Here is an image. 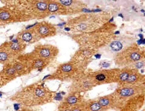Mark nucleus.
Listing matches in <instances>:
<instances>
[{
  "mask_svg": "<svg viewBox=\"0 0 145 111\" xmlns=\"http://www.w3.org/2000/svg\"><path fill=\"white\" fill-rule=\"evenodd\" d=\"M142 55L137 46H131L118 54L115 62L118 66L126 67L139 61L142 59Z\"/></svg>",
  "mask_w": 145,
  "mask_h": 111,
  "instance_id": "obj_5",
  "label": "nucleus"
},
{
  "mask_svg": "<svg viewBox=\"0 0 145 111\" xmlns=\"http://www.w3.org/2000/svg\"><path fill=\"white\" fill-rule=\"evenodd\" d=\"M133 69H129L128 67H125L121 70L120 75L118 77V81L120 84H122V83L125 82L126 80L128 78L129 76L131 74V73L133 72Z\"/></svg>",
  "mask_w": 145,
  "mask_h": 111,
  "instance_id": "obj_18",
  "label": "nucleus"
},
{
  "mask_svg": "<svg viewBox=\"0 0 145 111\" xmlns=\"http://www.w3.org/2000/svg\"><path fill=\"white\" fill-rule=\"evenodd\" d=\"M48 10L50 14L58 15L71 14L69 9L63 5L60 1H48Z\"/></svg>",
  "mask_w": 145,
  "mask_h": 111,
  "instance_id": "obj_16",
  "label": "nucleus"
},
{
  "mask_svg": "<svg viewBox=\"0 0 145 111\" xmlns=\"http://www.w3.org/2000/svg\"><path fill=\"white\" fill-rule=\"evenodd\" d=\"M94 87H95V84L87 73L74 80L72 82L70 90L71 92L80 93L89 91Z\"/></svg>",
  "mask_w": 145,
  "mask_h": 111,
  "instance_id": "obj_9",
  "label": "nucleus"
},
{
  "mask_svg": "<svg viewBox=\"0 0 145 111\" xmlns=\"http://www.w3.org/2000/svg\"><path fill=\"white\" fill-rule=\"evenodd\" d=\"M144 102V94L133 97L127 100L120 111H138L143 105Z\"/></svg>",
  "mask_w": 145,
  "mask_h": 111,
  "instance_id": "obj_11",
  "label": "nucleus"
},
{
  "mask_svg": "<svg viewBox=\"0 0 145 111\" xmlns=\"http://www.w3.org/2000/svg\"><path fill=\"white\" fill-rule=\"evenodd\" d=\"M33 57V62H32V69H43L47 66L48 64L50 63V61H49L48 60H45L41 59H38L32 55Z\"/></svg>",
  "mask_w": 145,
  "mask_h": 111,
  "instance_id": "obj_20",
  "label": "nucleus"
},
{
  "mask_svg": "<svg viewBox=\"0 0 145 111\" xmlns=\"http://www.w3.org/2000/svg\"><path fill=\"white\" fill-rule=\"evenodd\" d=\"M40 39L34 28L26 29L20 32L17 36V40L23 43H33Z\"/></svg>",
  "mask_w": 145,
  "mask_h": 111,
  "instance_id": "obj_13",
  "label": "nucleus"
},
{
  "mask_svg": "<svg viewBox=\"0 0 145 111\" xmlns=\"http://www.w3.org/2000/svg\"><path fill=\"white\" fill-rule=\"evenodd\" d=\"M71 111H86V102H82L71 108Z\"/></svg>",
  "mask_w": 145,
  "mask_h": 111,
  "instance_id": "obj_21",
  "label": "nucleus"
},
{
  "mask_svg": "<svg viewBox=\"0 0 145 111\" xmlns=\"http://www.w3.org/2000/svg\"><path fill=\"white\" fill-rule=\"evenodd\" d=\"M102 18L96 15H81L68 22V29L84 33L97 30L102 23Z\"/></svg>",
  "mask_w": 145,
  "mask_h": 111,
  "instance_id": "obj_3",
  "label": "nucleus"
},
{
  "mask_svg": "<svg viewBox=\"0 0 145 111\" xmlns=\"http://www.w3.org/2000/svg\"><path fill=\"white\" fill-rule=\"evenodd\" d=\"M121 69H103L88 73L95 86L110 83L118 82Z\"/></svg>",
  "mask_w": 145,
  "mask_h": 111,
  "instance_id": "obj_7",
  "label": "nucleus"
},
{
  "mask_svg": "<svg viewBox=\"0 0 145 111\" xmlns=\"http://www.w3.org/2000/svg\"><path fill=\"white\" fill-rule=\"evenodd\" d=\"M97 101L105 109V110L111 109H117L116 102L112 94L99 98Z\"/></svg>",
  "mask_w": 145,
  "mask_h": 111,
  "instance_id": "obj_17",
  "label": "nucleus"
},
{
  "mask_svg": "<svg viewBox=\"0 0 145 111\" xmlns=\"http://www.w3.org/2000/svg\"><path fill=\"white\" fill-rule=\"evenodd\" d=\"M141 12H145V11L144 10H141Z\"/></svg>",
  "mask_w": 145,
  "mask_h": 111,
  "instance_id": "obj_24",
  "label": "nucleus"
},
{
  "mask_svg": "<svg viewBox=\"0 0 145 111\" xmlns=\"http://www.w3.org/2000/svg\"><path fill=\"white\" fill-rule=\"evenodd\" d=\"M30 20L18 8L13 4H10L0 10L1 25Z\"/></svg>",
  "mask_w": 145,
  "mask_h": 111,
  "instance_id": "obj_6",
  "label": "nucleus"
},
{
  "mask_svg": "<svg viewBox=\"0 0 145 111\" xmlns=\"http://www.w3.org/2000/svg\"><path fill=\"white\" fill-rule=\"evenodd\" d=\"M111 48L114 51L119 52L122 49V44L119 41H114L111 44Z\"/></svg>",
  "mask_w": 145,
  "mask_h": 111,
  "instance_id": "obj_22",
  "label": "nucleus"
},
{
  "mask_svg": "<svg viewBox=\"0 0 145 111\" xmlns=\"http://www.w3.org/2000/svg\"><path fill=\"white\" fill-rule=\"evenodd\" d=\"M82 98L78 92H70L59 105V108H72L74 106L82 103Z\"/></svg>",
  "mask_w": 145,
  "mask_h": 111,
  "instance_id": "obj_15",
  "label": "nucleus"
},
{
  "mask_svg": "<svg viewBox=\"0 0 145 111\" xmlns=\"http://www.w3.org/2000/svg\"><path fill=\"white\" fill-rule=\"evenodd\" d=\"M59 50L55 46L50 44H39L36 46L31 54L35 57L50 61L57 56Z\"/></svg>",
  "mask_w": 145,
  "mask_h": 111,
  "instance_id": "obj_8",
  "label": "nucleus"
},
{
  "mask_svg": "<svg viewBox=\"0 0 145 111\" xmlns=\"http://www.w3.org/2000/svg\"><path fill=\"white\" fill-rule=\"evenodd\" d=\"M33 28L40 39L53 36L57 32L55 26L53 24L45 21L38 23Z\"/></svg>",
  "mask_w": 145,
  "mask_h": 111,
  "instance_id": "obj_10",
  "label": "nucleus"
},
{
  "mask_svg": "<svg viewBox=\"0 0 145 111\" xmlns=\"http://www.w3.org/2000/svg\"><path fill=\"white\" fill-rule=\"evenodd\" d=\"M53 92L42 84H33L26 86L12 97L11 100L23 106H40L52 101Z\"/></svg>",
  "mask_w": 145,
  "mask_h": 111,
  "instance_id": "obj_1",
  "label": "nucleus"
},
{
  "mask_svg": "<svg viewBox=\"0 0 145 111\" xmlns=\"http://www.w3.org/2000/svg\"><path fill=\"white\" fill-rule=\"evenodd\" d=\"M84 62L76 58L59 65L53 74L49 79L60 81L74 80L83 74Z\"/></svg>",
  "mask_w": 145,
  "mask_h": 111,
  "instance_id": "obj_2",
  "label": "nucleus"
},
{
  "mask_svg": "<svg viewBox=\"0 0 145 111\" xmlns=\"http://www.w3.org/2000/svg\"><path fill=\"white\" fill-rule=\"evenodd\" d=\"M142 44H145V39H142Z\"/></svg>",
  "mask_w": 145,
  "mask_h": 111,
  "instance_id": "obj_23",
  "label": "nucleus"
},
{
  "mask_svg": "<svg viewBox=\"0 0 145 111\" xmlns=\"http://www.w3.org/2000/svg\"><path fill=\"white\" fill-rule=\"evenodd\" d=\"M141 73V72H140ZM138 70L133 69V72L125 82L120 84V87H129L144 84L145 76L140 74Z\"/></svg>",
  "mask_w": 145,
  "mask_h": 111,
  "instance_id": "obj_14",
  "label": "nucleus"
},
{
  "mask_svg": "<svg viewBox=\"0 0 145 111\" xmlns=\"http://www.w3.org/2000/svg\"><path fill=\"white\" fill-rule=\"evenodd\" d=\"M86 111H105L97 101L86 102Z\"/></svg>",
  "mask_w": 145,
  "mask_h": 111,
  "instance_id": "obj_19",
  "label": "nucleus"
},
{
  "mask_svg": "<svg viewBox=\"0 0 145 111\" xmlns=\"http://www.w3.org/2000/svg\"><path fill=\"white\" fill-rule=\"evenodd\" d=\"M26 46V43L18 40L4 43L0 48V62L4 65L11 63L22 54Z\"/></svg>",
  "mask_w": 145,
  "mask_h": 111,
  "instance_id": "obj_4",
  "label": "nucleus"
},
{
  "mask_svg": "<svg viewBox=\"0 0 145 111\" xmlns=\"http://www.w3.org/2000/svg\"><path fill=\"white\" fill-rule=\"evenodd\" d=\"M18 76V72L11 63L5 64L0 72V83L1 86L7 84Z\"/></svg>",
  "mask_w": 145,
  "mask_h": 111,
  "instance_id": "obj_12",
  "label": "nucleus"
}]
</instances>
